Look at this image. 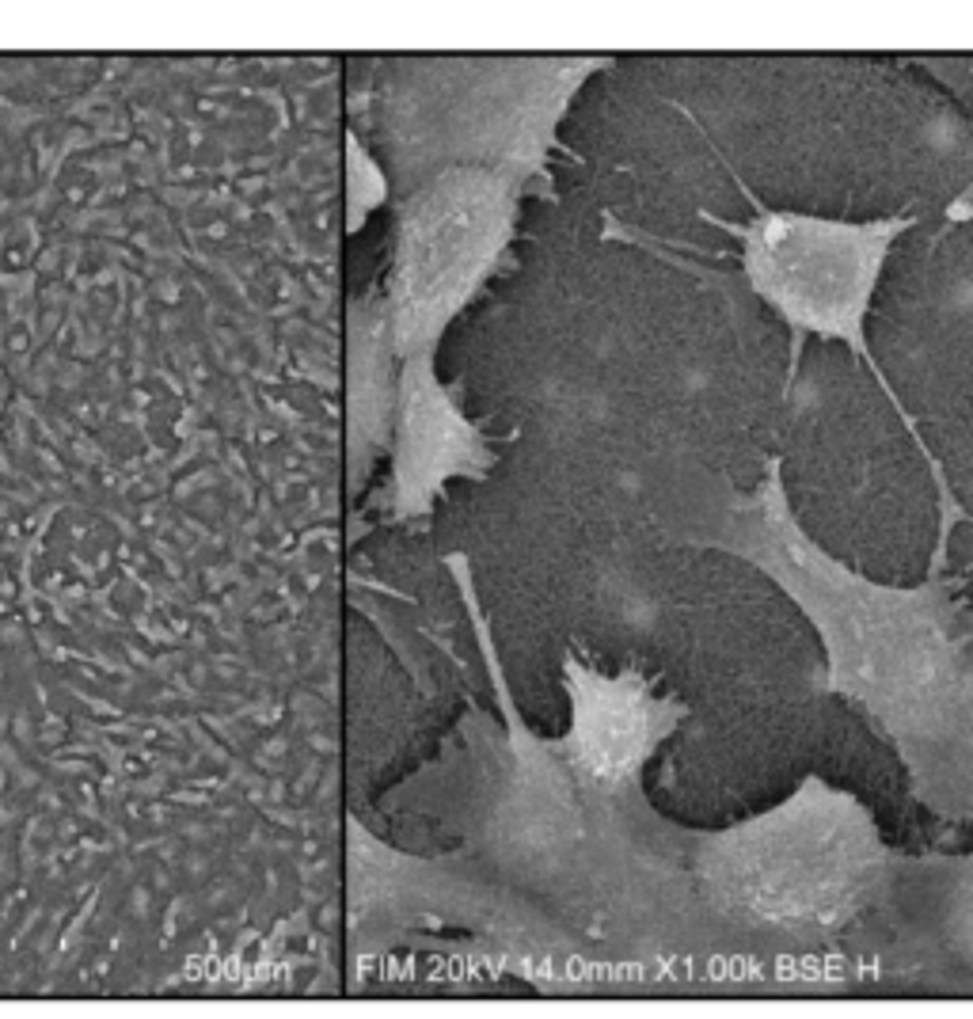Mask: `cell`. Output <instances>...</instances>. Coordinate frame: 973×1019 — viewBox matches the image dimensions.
Wrapping results in <instances>:
<instances>
[{"label":"cell","mask_w":973,"mask_h":1019,"mask_svg":"<svg viewBox=\"0 0 973 1019\" xmlns=\"http://www.w3.org/2000/svg\"><path fill=\"white\" fill-rule=\"evenodd\" d=\"M650 518L673 544L761 571L818 635L821 689L894 750L916 807L973 826V605L947 567H928L916 586L859 575L802 529L780 457L749 491L704 461H662Z\"/></svg>","instance_id":"obj_1"},{"label":"cell","mask_w":973,"mask_h":1019,"mask_svg":"<svg viewBox=\"0 0 973 1019\" xmlns=\"http://www.w3.org/2000/svg\"><path fill=\"white\" fill-rule=\"evenodd\" d=\"M681 845L715 928L791 947H825L878 917L901 860L871 807L814 772L742 822L685 826Z\"/></svg>","instance_id":"obj_2"},{"label":"cell","mask_w":973,"mask_h":1019,"mask_svg":"<svg viewBox=\"0 0 973 1019\" xmlns=\"http://www.w3.org/2000/svg\"><path fill=\"white\" fill-rule=\"evenodd\" d=\"M734 183L742 187V198L749 206L745 221H726L711 217V225L738 244V267L734 278L742 282L757 301H761L783 327L791 331L787 347V381L783 396H791L795 377H799L802 354L810 339L821 343H840L859 358V366L871 373V381L882 388L886 404L894 407L905 434L913 438L920 461L928 468V480L935 487V544L928 567H947V548H951L954 529L970 521V510L954 495L951 480L943 472L932 445L924 442L913 411L901 404L882 362L871 350V305H875L882 270L894 255V244L909 229L920 225V217L897 213V217H871V221H852V217H821V213L802 210H772L757 194L742 183V175L730 168Z\"/></svg>","instance_id":"obj_3"},{"label":"cell","mask_w":973,"mask_h":1019,"mask_svg":"<svg viewBox=\"0 0 973 1019\" xmlns=\"http://www.w3.org/2000/svg\"><path fill=\"white\" fill-rule=\"evenodd\" d=\"M536 179L548 172L517 160L449 164L403 198L384 308L400 358L434 354L441 327L502 263Z\"/></svg>","instance_id":"obj_4"},{"label":"cell","mask_w":973,"mask_h":1019,"mask_svg":"<svg viewBox=\"0 0 973 1019\" xmlns=\"http://www.w3.org/2000/svg\"><path fill=\"white\" fill-rule=\"evenodd\" d=\"M878 917L920 974L973 993V852L901 856Z\"/></svg>","instance_id":"obj_5"},{"label":"cell","mask_w":973,"mask_h":1019,"mask_svg":"<svg viewBox=\"0 0 973 1019\" xmlns=\"http://www.w3.org/2000/svg\"><path fill=\"white\" fill-rule=\"evenodd\" d=\"M909 61L928 69L935 84H943L951 96L973 107V54H916Z\"/></svg>","instance_id":"obj_6"}]
</instances>
